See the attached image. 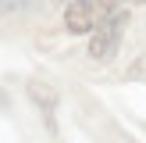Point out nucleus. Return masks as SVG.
<instances>
[{
    "mask_svg": "<svg viewBox=\"0 0 146 143\" xmlns=\"http://www.w3.org/2000/svg\"><path fill=\"white\" fill-rule=\"evenodd\" d=\"M118 4L121 0H71L64 7V29L75 36H82V32L93 36L107 18L118 14Z\"/></svg>",
    "mask_w": 146,
    "mask_h": 143,
    "instance_id": "nucleus-1",
    "label": "nucleus"
},
{
    "mask_svg": "<svg viewBox=\"0 0 146 143\" xmlns=\"http://www.w3.org/2000/svg\"><path fill=\"white\" fill-rule=\"evenodd\" d=\"M125 25H128V14L118 11L114 18H107L104 25L89 36V57L93 61H111V57L118 54V43H121V36H125Z\"/></svg>",
    "mask_w": 146,
    "mask_h": 143,
    "instance_id": "nucleus-2",
    "label": "nucleus"
},
{
    "mask_svg": "<svg viewBox=\"0 0 146 143\" xmlns=\"http://www.w3.org/2000/svg\"><path fill=\"white\" fill-rule=\"evenodd\" d=\"M132 4H146V0H132Z\"/></svg>",
    "mask_w": 146,
    "mask_h": 143,
    "instance_id": "nucleus-3",
    "label": "nucleus"
},
{
    "mask_svg": "<svg viewBox=\"0 0 146 143\" xmlns=\"http://www.w3.org/2000/svg\"><path fill=\"white\" fill-rule=\"evenodd\" d=\"M68 4H71V0H68Z\"/></svg>",
    "mask_w": 146,
    "mask_h": 143,
    "instance_id": "nucleus-4",
    "label": "nucleus"
}]
</instances>
